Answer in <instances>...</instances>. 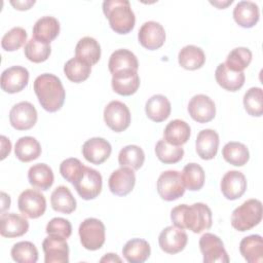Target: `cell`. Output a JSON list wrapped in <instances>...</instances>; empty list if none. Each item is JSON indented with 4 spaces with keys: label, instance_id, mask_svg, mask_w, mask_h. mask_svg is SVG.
I'll return each instance as SVG.
<instances>
[{
    "label": "cell",
    "instance_id": "6da1fadb",
    "mask_svg": "<svg viewBox=\"0 0 263 263\" xmlns=\"http://www.w3.org/2000/svg\"><path fill=\"white\" fill-rule=\"evenodd\" d=\"M171 220L174 226L181 229H189L194 233H200L212 226V211L202 202L191 205L179 204L171 212Z\"/></svg>",
    "mask_w": 263,
    "mask_h": 263
},
{
    "label": "cell",
    "instance_id": "7a4b0ae2",
    "mask_svg": "<svg viewBox=\"0 0 263 263\" xmlns=\"http://www.w3.org/2000/svg\"><path fill=\"white\" fill-rule=\"evenodd\" d=\"M34 91L41 107L47 112H57L64 105L66 91L61 79L53 74L39 75L34 81Z\"/></svg>",
    "mask_w": 263,
    "mask_h": 263
},
{
    "label": "cell",
    "instance_id": "3957f363",
    "mask_svg": "<svg viewBox=\"0 0 263 263\" xmlns=\"http://www.w3.org/2000/svg\"><path fill=\"white\" fill-rule=\"evenodd\" d=\"M103 12L111 29L118 34L129 33L136 24V16L127 0H105Z\"/></svg>",
    "mask_w": 263,
    "mask_h": 263
},
{
    "label": "cell",
    "instance_id": "277c9868",
    "mask_svg": "<svg viewBox=\"0 0 263 263\" xmlns=\"http://www.w3.org/2000/svg\"><path fill=\"white\" fill-rule=\"evenodd\" d=\"M262 202L259 199L251 198L237 206L231 215L232 227L240 232L251 230L262 220Z\"/></svg>",
    "mask_w": 263,
    "mask_h": 263
},
{
    "label": "cell",
    "instance_id": "5b68a950",
    "mask_svg": "<svg viewBox=\"0 0 263 263\" xmlns=\"http://www.w3.org/2000/svg\"><path fill=\"white\" fill-rule=\"evenodd\" d=\"M82 247L89 251H96L103 247L106 239L104 223L97 218H87L81 222L78 229Z\"/></svg>",
    "mask_w": 263,
    "mask_h": 263
},
{
    "label": "cell",
    "instance_id": "8992f818",
    "mask_svg": "<svg viewBox=\"0 0 263 263\" xmlns=\"http://www.w3.org/2000/svg\"><path fill=\"white\" fill-rule=\"evenodd\" d=\"M159 196L166 201H173L182 197L185 193V186L178 171H165L160 174L156 184Z\"/></svg>",
    "mask_w": 263,
    "mask_h": 263
},
{
    "label": "cell",
    "instance_id": "52a82bcc",
    "mask_svg": "<svg viewBox=\"0 0 263 263\" xmlns=\"http://www.w3.org/2000/svg\"><path fill=\"white\" fill-rule=\"evenodd\" d=\"M73 186L82 199H93L98 197L102 191V176L97 170L85 166L82 175L76 182L73 183Z\"/></svg>",
    "mask_w": 263,
    "mask_h": 263
},
{
    "label": "cell",
    "instance_id": "ba28073f",
    "mask_svg": "<svg viewBox=\"0 0 263 263\" xmlns=\"http://www.w3.org/2000/svg\"><path fill=\"white\" fill-rule=\"evenodd\" d=\"M17 206L25 217L37 219L45 213L46 199L38 190L26 189L18 196Z\"/></svg>",
    "mask_w": 263,
    "mask_h": 263
},
{
    "label": "cell",
    "instance_id": "9c48e42d",
    "mask_svg": "<svg viewBox=\"0 0 263 263\" xmlns=\"http://www.w3.org/2000/svg\"><path fill=\"white\" fill-rule=\"evenodd\" d=\"M130 118L128 107L120 101H111L104 109V120L115 133L125 130L130 124Z\"/></svg>",
    "mask_w": 263,
    "mask_h": 263
},
{
    "label": "cell",
    "instance_id": "30bf717a",
    "mask_svg": "<svg viewBox=\"0 0 263 263\" xmlns=\"http://www.w3.org/2000/svg\"><path fill=\"white\" fill-rule=\"evenodd\" d=\"M108 68L112 77H118L138 72L139 62L134 52L121 48L112 52L108 62Z\"/></svg>",
    "mask_w": 263,
    "mask_h": 263
},
{
    "label": "cell",
    "instance_id": "8fae6325",
    "mask_svg": "<svg viewBox=\"0 0 263 263\" xmlns=\"http://www.w3.org/2000/svg\"><path fill=\"white\" fill-rule=\"evenodd\" d=\"M199 249L204 263H227L229 257L221 238L213 233H204L199 238Z\"/></svg>",
    "mask_w": 263,
    "mask_h": 263
},
{
    "label": "cell",
    "instance_id": "7c38bea8",
    "mask_svg": "<svg viewBox=\"0 0 263 263\" xmlns=\"http://www.w3.org/2000/svg\"><path fill=\"white\" fill-rule=\"evenodd\" d=\"M37 118V110L30 102H20L13 105L9 111L10 124L17 130L32 128L36 124Z\"/></svg>",
    "mask_w": 263,
    "mask_h": 263
},
{
    "label": "cell",
    "instance_id": "4fadbf2b",
    "mask_svg": "<svg viewBox=\"0 0 263 263\" xmlns=\"http://www.w3.org/2000/svg\"><path fill=\"white\" fill-rule=\"evenodd\" d=\"M45 263H68L69 245L66 238L48 234L42 242Z\"/></svg>",
    "mask_w": 263,
    "mask_h": 263
},
{
    "label": "cell",
    "instance_id": "5bb4252c",
    "mask_svg": "<svg viewBox=\"0 0 263 263\" xmlns=\"http://www.w3.org/2000/svg\"><path fill=\"white\" fill-rule=\"evenodd\" d=\"M188 235L184 229L176 226L165 227L158 236L160 249L167 254H177L183 251L187 245Z\"/></svg>",
    "mask_w": 263,
    "mask_h": 263
},
{
    "label": "cell",
    "instance_id": "9a60e30c",
    "mask_svg": "<svg viewBox=\"0 0 263 263\" xmlns=\"http://www.w3.org/2000/svg\"><path fill=\"white\" fill-rule=\"evenodd\" d=\"M140 44L148 50L160 48L165 41V31L162 25L157 22H145L138 33Z\"/></svg>",
    "mask_w": 263,
    "mask_h": 263
},
{
    "label": "cell",
    "instance_id": "2e32d148",
    "mask_svg": "<svg viewBox=\"0 0 263 263\" xmlns=\"http://www.w3.org/2000/svg\"><path fill=\"white\" fill-rule=\"evenodd\" d=\"M188 112L193 120L199 123H206L215 118L216 106L209 96L199 93L189 101Z\"/></svg>",
    "mask_w": 263,
    "mask_h": 263
},
{
    "label": "cell",
    "instance_id": "e0dca14e",
    "mask_svg": "<svg viewBox=\"0 0 263 263\" xmlns=\"http://www.w3.org/2000/svg\"><path fill=\"white\" fill-rule=\"evenodd\" d=\"M29 82V71L22 66H12L1 74V88L8 93L22 91Z\"/></svg>",
    "mask_w": 263,
    "mask_h": 263
},
{
    "label": "cell",
    "instance_id": "ac0fdd59",
    "mask_svg": "<svg viewBox=\"0 0 263 263\" xmlns=\"http://www.w3.org/2000/svg\"><path fill=\"white\" fill-rule=\"evenodd\" d=\"M136 184L135 171L129 167L115 170L109 177L108 185L110 191L117 196H125L130 193Z\"/></svg>",
    "mask_w": 263,
    "mask_h": 263
},
{
    "label": "cell",
    "instance_id": "d6986e66",
    "mask_svg": "<svg viewBox=\"0 0 263 263\" xmlns=\"http://www.w3.org/2000/svg\"><path fill=\"white\" fill-rule=\"evenodd\" d=\"M112 147L110 143L103 138H91L84 142L82 154L84 158L92 164H102L111 155Z\"/></svg>",
    "mask_w": 263,
    "mask_h": 263
},
{
    "label": "cell",
    "instance_id": "ffe728a7",
    "mask_svg": "<svg viewBox=\"0 0 263 263\" xmlns=\"http://www.w3.org/2000/svg\"><path fill=\"white\" fill-rule=\"evenodd\" d=\"M222 194L229 200L241 197L247 190V179L239 171L227 172L220 183Z\"/></svg>",
    "mask_w": 263,
    "mask_h": 263
},
{
    "label": "cell",
    "instance_id": "44dd1931",
    "mask_svg": "<svg viewBox=\"0 0 263 263\" xmlns=\"http://www.w3.org/2000/svg\"><path fill=\"white\" fill-rule=\"evenodd\" d=\"M29 222L15 213H2L0 217V233L3 237L14 238L27 233Z\"/></svg>",
    "mask_w": 263,
    "mask_h": 263
},
{
    "label": "cell",
    "instance_id": "7402d4cb",
    "mask_svg": "<svg viewBox=\"0 0 263 263\" xmlns=\"http://www.w3.org/2000/svg\"><path fill=\"white\" fill-rule=\"evenodd\" d=\"M219 142V135L216 130L211 128L200 130L195 141L197 155L203 160L213 159L217 155Z\"/></svg>",
    "mask_w": 263,
    "mask_h": 263
},
{
    "label": "cell",
    "instance_id": "603a6c76",
    "mask_svg": "<svg viewBox=\"0 0 263 263\" xmlns=\"http://www.w3.org/2000/svg\"><path fill=\"white\" fill-rule=\"evenodd\" d=\"M215 78L217 83L224 89L229 91H236L245 84L246 76L243 72H236L229 69L225 63L218 65L215 71Z\"/></svg>",
    "mask_w": 263,
    "mask_h": 263
},
{
    "label": "cell",
    "instance_id": "cb8c5ba5",
    "mask_svg": "<svg viewBox=\"0 0 263 263\" xmlns=\"http://www.w3.org/2000/svg\"><path fill=\"white\" fill-rule=\"evenodd\" d=\"M259 7L253 1H239L233 9L235 23L242 28H252L259 21Z\"/></svg>",
    "mask_w": 263,
    "mask_h": 263
},
{
    "label": "cell",
    "instance_id": "d4e9b609",
    "mask_svg": "<svg viewBox=\"0 0 263 263\" xmlns=\"http://www.w3.org/2000/svg\"><path fill=\"white\" fill-rule=\"evenodd\" d=\"M172 106L168 99L163 95H154L145 105V112L149 119L154 122H162L171 115Z\"/></svg>",
    "mask_w": 263,
    "mask_h": 263
},
{
    "label": "cell",
    "instance_id": "484cf974",
    "mask_svg": "<svg viewBox=\"0 0 263 263\" xmlns=\"http://www.w3.org/2000/svg\"><path fill=\"white\" fill-rule=\"evenodd\" d=\"M59 33L60 23L55 17L50 15L40 17L33 27V37L49 44L58 37Z\"/></svg>",
    "mask_w": 263,
    "mask_h": 263
},
{
    "label": "cell",
    "instance_id": "4316f807",
    "mask_svg": "<svg viewBox=\"0 0 263 263\" xmlns=\"http://www.w3.org/2000/svg\"><path fill=\"white\" fill-rule=\"evenodd\" d=\"M190 125L181 119H174L167 123L163 130V140L174 146H182L190 138Z\"/></svg>",
    "mask_w": 263,
    "mask_h": 263
},
{
    "label": "cell",
    "instance_id": "83f0119b",
    "mask_svg": "<svg viewBox=\"0 0 263 263\" xmlns=\"http://www.w3.org/2000/svg\"><path fill=\"white\" fill-rule=\"evenodd\" d=\"M239 252L249 263H261L263 261V238L253 234L243 237L239 243Z\"/></svg>",
    "mask_w": 263,
    "mask_h": 263
},
{
    "label": "cell",
    "instance_id": "f1b7e54d",
    "mask_svg": "<svg viewBox=\"0 0 263 263\" xmlns=\"http://www.w3.org/2000/svg\"><path fill=\"white\" fill-rule=\"evenodd\" d=\"M150 245L142 238L129 239L122 249V255L129 263H143L150 257Z\"/></svg>",
    "mask_w": 263,
    "mask_h": 263
},
{
    "label": "cell",
    "instance_id": "f546056e",
    "mask_svg": "<svg viewBox=\"0 0 263 263\" xmlns=\"http://www.w3.org/2000/svg\"><path fill=\"white\" fill-rule=\"evenodd\" d=\"M28 180L33 187L46 191L52 186L54 176L50 166L45 163H36L29 168Z\"/></svg>",
    "mask_w": 263,
    "mask_h": 263
},
{
    "label": "cell",
    "instance_id": "4dcf8cb0",
    "mask_svg": "<svg viewBox=\"0 0 263 263\" xmlns=\"http://www.w3.org/2000/svg\"><path fill=\"white\" fill-rule=\"evenodd\" d=\"M50 204L55 212L71 214L76 210L77 202L70 189L61 185L52 191L50 195Z\"/></svg>",
    "mask_w": 263,
    "mask_h": 263
},
{
    "label": "cell",
    "instance_id": "1f68e13d",
    "mask_svg": "<svg viewBox=\"0 0 263 263\" xmlns=\"http://www.w3.org/2000/svg\"><path fill=\"white\" fill-rule=\"evenodd\" d=\"M14 154L20 161L30 162L40 156L41 145L33 137H22L15 143Z\"/></svg>",
    "mask_w": 263,
    "mask_h": 263
},
{
    "label": "cell",
    "instance_id": "d6a6232c",
    "mask_svg": "<svg viewBox=\"0 0 263 263\" xmlns=\"http://www.w3.org/2000/svg\"><path fill=\"white\" fill-rule=\"evenodd\" d=\"M75 57L89 63L91 66L96 65L101 59L100 43L89 36L81 38L76 44Z\"/></svg>",
    "mask_w": 263,
    "mask_h": 263
},
{
    "label": "cell",
    "instance_id": "836d02e7",
    "mask_svg": "<svg viewBox=\"0 0 263 263\" xmlns=\"http://www.w3.org/2000/svg\"><path fill=\"white\" fill-rule=\"evenodd\" d=\"M178 61L180 66L186 70H197L204 65L205 54L198 46L186 45L179 51Z\"/></svg>",
    "mask_w": 263,
    "mask_h": 263
},
{
    "label": "cell",
    "instance_id": "e575fe53",
    "mask_svg": "<svg viewBox=\"0 0 263 263\" xmlns=\"http://www.w3.org/2000/svg\"><path fill=\"white\" fill-rule=\"evenodd\" d=\"M181 177L185 189H188L190 191H198L204 185V171L199 164L195 162H190L186 164L181 173Z\"/></svg>",
    "mask_w": 263,
    "mask_h": 263
},
{
    "label": "cell",
    "instance_id": "d590c367",
    "mask_svg": "<svg viewBox=\"0 0 263 263\" xmlns=\"http://www.w3.org/2000/svg\"><path fill=\"white\" fill-rule=\"evenodd\" d=\"M223 158L235 166L245 165L250 159V152L247 146L240 142H228L222 149Z\"/></svg>",
    "mask_w": 263,
    "mask_h": 263
},
{
    "label": "cell",
    "instance_id": "8d00e7d4",
    "mask_svg": "<svg viewBox=\"0 0 263 263\" xmlns=\"http://www.w3.org/2000/svg\"><path fill=\"white\" fill-rule=\"evenodd\" d=\"M90 72L91 65L76 57L70 59L64 66V73L66 77L74 83L85 81L89 77Z\"/></svg>",
    "mask_w": 263,
    "mask_h": 263
},
{
    "label": "cell",
    "instance_id": "74e56055",
    "mask_svg": "<svg viewBox=\"0 0 263 263\" xmlns=\"http://www.w3.org/2000/svg\"><path fill=\"white\" fill-rule=\"evenodd\" d=\"M145 161L143 149L137 145H127L123 147L118 154V163L121 167H129L137 171L142 167Z\"/></svg>",
    "mask_w": 263,
    "mask_h": 263
},
{
    "label": "cell",
    "instance_id": "f35d334b",
    "mask_svg": "<svg viewBox=\"0 0 263 263\" xmlns=\"http://www.w3.org/2000/svg\"><path fill=\"white\" fill-rule=\"evenodd\" d=\"M50 52L51 47L49 43H45L34 37L27 41L24 48L25 57L33 63L45 62L49 58Z\"/></svg>",
    "mask_w": 263,
    "mask_h": 263
},
{
    "label": "cell",
    "instance_id": "ab89813d",
    "mask_svg": "<svg viewBox=\"0 0 263 263\" xmlns=\"http://www.w3.org/2000/svg\"><path fill=\"white\" fill-rule=\"evenodd\" d=\"M155 154L161 162L173 164L183 158L184 149L181 146H174L165 140H159L155 145Z\"/></svg>",
    "mask_w": 263,
    "mask_h": 263
},
{
    "label": "cell",
    "instance_id": "60d3db41",
    "mask_svg": "<svg viewBox=\"0 0 263 263\" xmlns=\"http://www.w3.org/2000/svg\"><path fill=\"white\" fill-rule=\"evenodd\" d=\"M111 84L113 90L116 93L120 96H132L138 90L140 86V77L138 72L128 75L112 77Z\"/></svg>",
    "mask_w": 263,
    "mask_h": 263
},
{
    "label": "cell",
    "instance_id": "b9f144b4",
    "mask_svg": "<svg viewBox=\"0 0 263 263\" xmlns=\"http://www.w3.org/2000/svg\"><path fill=\"white\" fill-rule=\"evenodd\" d=\"M13 261L17 263H36L38 250L31 241H18L13 245L10 251Z\"/></svg>",
    "mask_w": 263,
    "mask_h": 263
},
{
    "label": "cell",
    "instance_id": "7bdbcfd3",
    "mask_svg": "<svg viewBox=\"0 0 263 263\" xmlns=\"http://www.w3.org/2000/svg\"><path fill=\"white\" fill-rule=\"evenodd\" d=\"M252 57V51L248 47H236L228 53L225 65L233 71L243 72L251 64Z\"/></svg>",
    "mask_w": 263,
    "mask_h": 263
},
{
    "label": "cell",
    "instance_id": "ee69618b",
    "mask_svg": "<svg viewBox=\"0 0 263 263\" xmlns=\"http://www.w3.org/2000/svg\"><path fill=\"white\" fill-rule=\"evenodd\" d=\"M243 107L251 116L260 117L263 114V90L261 87H251L243 96Z\"/></svg>",
    "mask_w": 263,
    "mask_h": 263
},
{
    "label": "cell",
    "instance_id": "f6af8a7d",
    "mask_svg": "<svg viewBox=\"0 0 263 263\" xmlns=\"http://www.w3.org/2000/svg\"><path fill=\"white\" fill-rule=\"evenodd\" d=\"M28 34L22 27H14L6 32L1 39V46L6 51H14L21 48L27 41Z\"/></svg>",
    "mask_w": 263,
    "mask_h": 263
},
{
    "label": "cell",
    "instance_id": "bcb514c9",
    "mask_svg": "<svg viewBox=\"0 0 263 263\" xmlns=\"http://www.w3.org/2000/svg\"><path fill=\"white\" fill-rule=\"evenodd\" d=\"M84 167L85 165H83L79 159L71 157L62 161L60 165V173L65 180L73 184L80 178Z\"/></svg>",
    "mask_w": 263,
    "mask_h": 263
},
{
    "label": "cell",
    "instance_id": "7dc6e473",
    "mask_svg": "<svg viewBox=\"0 0 263 263\" xmlns=\"http://www.w3.org/2000/svg\"><path fill=\"white\" fill-rule=\"evenodd\" d=\"M45 231L47 234L58 235L67 239L71 236L72 225L69 220L61 217H55V218H52L47 223Z\"/></svg>",
    "mask_w": 263,
    "mask_h": 263
},
{
    "label": "cell",
    "instance_id": "c3c4849f",
    "mask_svg": "<svg viewBox=\"0 0 263 263\" xmlns=\"http://www.w3.org/2000/svg\"><path fill=\"white\" fill-rule=\"evenodd\" d=\"M10 4L17 10H28L35 4V0H25V1H10Z\"/></svg>",
    "mask_w": 263,
    "mask_h": 263
},
{
    "label": "cell",
    "instance_id": "681fc988",
    "mask_svg": "<svg viewBox=\"0 0 263 263\" xmlns=\"http://www.w3.org/2000/svg\"><path fill=\"white\" fill-rule=\"evenodd\" d=\"M1 140V160H3L9 153L11 150V143L9 141V139H7L5 136H1L0 137Z\"/></svg>",
    "mask_w": 263,
    "mask_h": 263
},
{
    "label": "cell",
    "instance_id": "f907efd6",
    "mask_svg": "<svg viewBox=\"0 0 263 263\" xmlns=\"http://www.w3.org/2000/svg\"><path fill=\"white\" fill-rule=\"evenodd\" d=\"M1 196H2V206H1V214L5 212V210L9 209L10 206V196L7 195L5 192H1Z\"/></svg>",
    "mask_w": 263,
    "mask_h": 263
},
{
    "label": "cell",
    "instance_id": "816d5d0a",
    "mask_svg": "<svg viewBox=\"0 0 263 263\" xmlns=\"http://www.w3.org/2000/svg\"><path fill=\"white\" fill-rule=\"evenodd\" d=\"M100 261L101 262H121V259L116 254L109 253V254H106Z\"/></svg>",
    "mask_w": 263,
    "mask_h": 263
},
{
    "label": "cell",
    "instance_id": "f5cc1de1",
    "mask_svg": "<svg viewBox=\"0 0 263 263\" xmlns=\"http://www.w3.org/2000/svg\"><path fill=\"white\" fill-rule=\"evenodd\" d=\"M232 2H233L232 0H229V1H226V2H222V3H221L220 1H216V2H212V1H211V4L217 6L219 9H223V8H225L227 5L231 4Z\"/></svg>",
    "mask_w": 263,
    "mask_h": 263
}]
</instances>
